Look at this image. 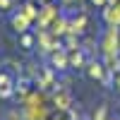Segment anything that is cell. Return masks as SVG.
Here are the masks:
<instances>
[{"instance_id": "1", "label": "cell", "mask_w": 120, "mask_h": 120, "mask_svg": "<svg viewBox=\"0 0 120 120\" xmlns=\"http://www.w3.org/2000/svg\"><path fill=\"white\" fill-rule=\"evenodd\" d=\"M10 94H12V79L3 72L0 75V96H10Z\"/></svg>"}, {"instance_id": "2", "label": "cell", "mask_w": 120, "mask_h": 120, "mask_svg": "<svg viewBox=\"0 0 120 120\" xmlns=\"http://www.w3.org/2000/svg\"><path fill=\"white\" fill-rule=\"evenodd\" d=\"M89 75H91L94 79L101 77V65H89Z\"/></svg>"}, {"instance_id": "3", "label": "cell", "mask_w": 120, "mask_h": 120, "mask_svg": "<svg viewBox=\"0 0 120 120\" xmlns=\"http://www.w3.org/2000/svg\"><path fill=\"white\" fill-rule=\"evenodd\" d=\"M94 3H98V5H101V3H103V0H94Z\"/></svg>"}]
</instances>
